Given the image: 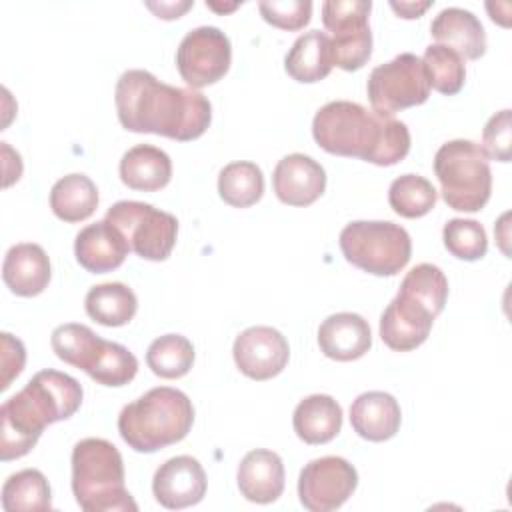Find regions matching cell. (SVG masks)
<instances>
[{
	"label": "cell",
	"instance_id": "obj_28",
	"mask_svg": "<svg viewBox=\"0 0 512 512\" xmlns=\"http://www.w3.org/2000/svg\"><path fill=\"white\" fill-rule=\"evenodd\" d=\"M86 312L102 326L128 324L138 308L136 294L122 282H104L88 290L84 298Z\"/></svg>",
	"mask_w": 512,
	"mask_h": 512
},
{
	"label": "cell",
	"instance_id": "obj_14",
	"mask_svg": "<svg viewBox=\"0 0 512 512\" xmlns=\"http://www.w3.org/2000/svg\"><path fill=\"white\" fill-rule=\"evenodd\" d=\"M232 356L244 376L252 380H268L286 368L290 346L276 328L250 326L236 336Z\"/></svg>",
	"mask_w": 512,
	"mask_h": 512
},
{
	"label": "cell",
	"instance_id": "obj_18",
	"mask_svg": "<svg viewBox=\"0 0 512 512\" xmlns=\"http://www.w3.org/2000/svg\"><path fill=\"white\" fill-rule=\"evenodd\" d=\"M128 252L130 246L126 238L108 220L84 226L74 240V254L78 264L92 274L116 270Z\"/></svg>",
	"mask_w": 512,
	"mask_h": 512
},
{
	"label": "cell",
	"instance_id": "obj_3",
	"mask_svg": "<svg viewBox=\"0 0 512 512\" xmlns=\"http://www.w3.org/2000/svg\"><path fill=\"white\" fill-rule=\"evenodd\" d=\"M82 386L58 370H40L0 408V458L26 456L48 424L70 418L82 404Z\"/></svg>",
	"mask_w": 512,
	"mask_h": 512
},
{
	"label": "cell",
	"instance_id": "obj_2",
	"mask_svg": "<svg viewBox=\"0 0 512 512\" xmlns=\"http://www.w3.org/2000/svg\"><path fill=\"white\" fill-rule=\"evenodd\" d=\"M312 136L330 154L376 166H392L410 152V132L404 122L350 100L324 104L314 114Z\"/></svg>",
	"mask_w": 512,
	"mask_h": 512
},
{
	"label": "cell",
	"instance_id": "obj_32",
	"mask_svg": "<svg viewBox=\"0 0 512 512\" xmlns=\"http://www.w3.org/2000/svg\"><path fill=\"white\" fill-rule=\"evenodd\" d=\"M438 192L430 180L418 174H402L388 188L390 208L402 218H420L436 204Z\"/></svg>",
	"mask_w": 512,
	"mask_h": 512
},
{
	"label": "cell",
	"instance_id": "obj_29",
	"mask_svg": "<svg viewBox=\"0 0 512 512\" xmlns=\"http://www.w3.org/2000/svg\"><path fill=\"white\" fill-rule=\"evenodd\" d=\"M2 508L6 512L52 510V492L46 476L36 468L10 474L2 486Z\"/></svg>",
	"mask_w": 512,
	"mask_h": 512
},
{
	"label": "cell",
	"instance_id": "obj_6",
	"mask_svg": "<svg viewBox=\"0 0 512 512\" xmlns=\"http://www.w3.org/2000/svg\"><path fill=\"white\" fill-rule=\"evenodd\" d=\"M50 344L62 362L84 370L102 386H124L138 372V360L126 346L100 338L86 324H60Z\"/></svg>",
	"mask_w": 512,
	"mask_h": 512
},
{
	"label": "cell",
	"instance_id": "obj_23",
	"mask_svg": "<svg viewBox=\"0 0 512 512\" xmlns=\"http://www.w3.org/2000/svg\"><path fill=\"white\" fill-rule=\"evenodd\" d=\"M430 34L438 40L436 44H444L468 60H478L486 52L482 22L474 12L458 6L440 10L430 24Z\"/></svg>",
	"mask_w": 512,
	"mask_h": 512
},
{
	"label": "cell",
	"instance_id": "obj_31",
	"mask_svg": "<svg viewBox=\"0 0 512 512\" xmlns=\"http://www.w3.org/2000/svg\"><path fill=\"white\" fill-rule=\"evenodd\" d=\"M146 364L160 378H182L194 364V346L182 334H164L148 346Z\"/></svg>",
	"mask_w": 512,
	"mask_h": 512
},
{
	"label": "cell",
	"instance_id": "obj_40",
	"mask_svg": "<svg viewBox=\"0 0 512 512\" xmlns=\"http://www.w3.org/2000/svg\"><path fill=\"white\" fill-rule=\"evenodd\" d=\"M390 6L402 18H418L424 10H428L432 6V2H390Z\"/></svg>",
	"mask_w": 512,
	"mask_h": 512
},
{
	"label": "cell",
	"instance_id": "obj_5",
	"mask_svg": "<svg viewBox=\"0 0 512 512\" xmlns=\"http://www.w3.org/2000/svg\"><path fill=\"white\" fill-rule=\"evenodd\" d=\"M72 492L86 512H136L124 486V460L104 438H84L72 448Z\"/></svg>",
	"mask_w": 512,
	"mask_h": 512
},
{
	"label": "cell",
	"instance_id": "obj_38",
	"mask_svg": "<svg viewBox=\"0 0 512 512\" xmlns=\"http://www.w3.org/2000/svg\"><path fill=\"white\" fill-rule=\"evenodd\" d=\"M26 362V350L24 344L14 338L12 334H2V384L0 390H6L10 382L22 372Z\"/></svg>",
	"mask_w": 512,
	"mask_h": 512
},
{
	"label": "cell",
	"instance_id": "obj_17",
	"mask_svg": "<svg viewBox=\"0 0 512 512\" xmlns=\"http://www.w3.org/2000/svg\"><path fill=\"white\" fill-rule=\"evenodd\" d=\"M274 194L288 206H310L326 188V172L312 156L294 152L278 160L272 174Z\"/></svg>",
	"mask_w": 512,
	"mask_h": 512
},
{
	"label": "cell",
	"instance_id": "obj_8",
	"mask_svg": "<svg viewBox=\"0 0 512 512\" xmlns=\"http://www.w3.org/2000/svg\"><path fill=\"white\" fill-rule=\"evenodd\" d=\"M340 250L344 258L374 276H394L410 260V234L388 220H356L342 228Z\"/></svg>",
	"mask_w": 512,
	"mask_h": 512
},
{
	"label": "cell",
	"instance_id": "obj_24",
	"mask_svg": "<svg viewBox=\"0 0 512 512\" xmlns=\"http://www.w3.org/2000/svg\"><path fill=\"white\" fill-rule=\"evenodd\" d=\"M292 426L302 442L326 444L342 428V408L328 394H310L294 408Z\"/></svg>",
	"mask_w": 512,
	"mask_h": 512
},
{
	"label": "cell",
	"instance_id": "obj_13",
	"mask_svg": "<svg viewBox=\"0 0 512 512\" xmlns=\"http://www.w3.org/2000/svg\"><path fill=\"white\" fill-rule=\"evenodd\" d=\"M358 472L342 456H322L310 460L298 476V496L310 512H330L340 508L356 490Z\"/></svg>",
	"mask_w": 512,
	"mask_h": 512
},
{
	"label": "cell",
	"instance_id": "obj_33",
	"mask_svg": "<svg viewBox=\"0 0 512 512\" xmlns=\"http://www.w3.org/2000/svg\"><path fill=\"white\" fill-rule=\"evenodd\" d=\"M422 64L426 68L430 88L452 96L462 90L466 80L464 58L444 44H430L424 50Z\"/></svg>",
	"mask_w": 512,
	"mask_h": 512
},
{
	"label": "cell",
	"instance_id": "obj_36",
	"mask_svg": "<svg viewBox=\"0 0 512 512\" xmlns=\"http://www.w3.org/2000/svg\"><path fill=\"white\" fill-rule=\"evenodd\" d=\"M262 18L282 30H300L310 22V0H264L258 4Z\"/></svg>",
	"mask_w": 512,
	"mask_h": 512
},
{
	"label": "cell",
	"instance_id": "obj_22",
	"mask_svg": "<svg viewBox=\"0 0 512 512\" xmlns=\"http://www.w3.org/2000/svg\"><path fill=\"white\" fill-rule=\"evenodd\" d=\"M50 260L40 244L20 242L14 244L2 264L4 284L16 296H36L50 282Z\"/></svg>",
	"mask_w": 512,
	"mask_h": 512
},
{
	"label": "cell",
	"instance_id": "obj_15",
	"mask_svg": "<svg viewBox=\"0 0 512 512\" xmlns=\"http://www.w3.org/2000/svg\"><path fill=\"white\" fill-rule=\"evenodd\" d=\"M152 492L158 504L180 510L198 504L206 494V472L192 456H174L158 466L152 478Z\"/></svg>",
	"mask_w": 512,
	"mask_h": 512
},
{
	"label": "cell",
	"instance_id": "obj_1",
	"mask_svg": "<svg viewBox=\"0 0 512 512\" xmlns=\"http://www.w3.org/2000/svg\"><path fill=\"white\" fill-rule=\"evenodd\" d=\"M120 124L138 134L188 142L206 132L212 106L202 92L160 82L148 70H126L114 92Z\"/></svg>",
	"mask_w": 512,
	"mask_h": 512
},
{
	"label": "cell",
	"instance_id": "obj_25",
	"mask_svg": "<svg viewBox=\"0 0 512 512\" xmlns=\"http://www.w3.org/2000/svg\"><path fill=\"white\" fill-rule=\"evenodd\" d=\"M170 178V156L152 144H136L120 160V180L132 190L154 192L164 188Z\"/></svg>",
	"mask_w": 512,
	"mask_h": 512
},
{
	"label": "cell",
	"instance_id": "obj_41",
	"mask_svg": "<svg viewBox=\"0 0 512 512\" xmlns=\"http://www.w3.org/2000/svg\"><path fill=\"white\" fill-rule=\"evenodd\" d=\"M206 6L208 8H212V10H234L236 6H238V2H234V4H230V6H220V4H216V2H206Z\"/></svg>",
	"mask_w": 512,
	"mask_h": 512
},
{
	"label": "cell",
	"instance_id": "obj_11",
	"mask_svg": "<svg viewBox=\"0 0 512 512\" xmlns=\"http://www.w3.org/2000/svg\"><path fill=\"white\" fill-rule=\"evenodd\" d=\"M370 0H328L322 4V22L332 32V60L342 70H360L372 54L368 26Z\"/></svg>",
	"mask_w": 512,
	"mask_h": 512
},
{
	"label": "cell",
	"instance_id": "obj_37",
	"mask_svg": "<svg viewBox=\"0 0 512 512\" xmlns=\"http://www.w3.org/2000/svg\"><path fill=\"white\" fill-rule=\"evenodd\" d=\"M482 150L488 158L508 162L512 154V124L510 110L496 112L484 126L482 132Z\"/></svg>",
	"mask_w": 512,
	"mask_h": 512
},
{
	"label": "cell",
	"instance_id": "obj_35",
	"mask_svg": "<svg viewBox=\"0 0 512 512\" xmlns=\"http://www.w3.org/2000/svg\"><path fill=\"white\" fill-rule=\"evenodd\" d=\"M442 238H444L446 250L460 260H468V262L478 260L488 250L486 230L476 220H466V218L448 220L444 224Z\"/></svg>",
	"mask_w": 512,
	"mask_h": 512
},
{
	"label": "cell",
	"instance_id": "obj_10",
	"mask_svg": "<svg viewBox=\"0 0 512 512\" xmlns=\"http://www.w3.org/2000/svg\"><path fill=\"white\" fill-rule=\"evenodd\" d=\"M366 92L372 110L384 114L424 104L430 96V84L422 58L402 52L390 62L376 66L368 76Z\"/></svg>",
	"mask_w": 512,
	"mask_h": 512
},
{
	"label": "cell",
	"instance_id": "obj_21",
	"mask_svg": "<svg viewBox=\"0 0 512 512\" xmlns=\"http://www.w3.org/2000/svg\"><path fill=\"white\" fill-rule=\"evenodd\" d=\"M402 412L398 400L382 390L360 394L350 406V424L354 432L370 442H384L396 436Z\"/></svg>",
	"mask_w": 512,
	"mask_h": 512
},
{
	"label": "cell",
	"instance_id": "obj_39",
	"mask_svg": "<svg viewBox=\"0 0 512 512\" xmlns=\"http://www.w3.org/2000/svg\"><path fill=\"white\" fill-rule=\"evenodd\" d=\"M194 2L186 0V2H160V4H154V2H146V6L150 10H154V14L158 18H164V20H172V18H180L188 8H192Z\"/></svg>",
	"mask_w": 512,
	"mask_h": 512
},
{
	"label": "cell",
	"instance_id": "obj_27",
	"mask_svg": "<svg viewBox=\"0 0 512 512\" xmlns=\"http://www.w3.org/2000/svg\"><path fill=\"white\" fill-rule=\"evenodd\" d=\"M50 208L64 222H82L98 208V188L86 174H66L50 190Z\"/></svg>",
	"mask_w": 512,
	"mask_h": 512
},
{
	"label": "cell",
	"instance_id": "obj_4",
	"mask_svg": "<svg viewBox=\"0 0 512 512\" xmlns=\"http://www.w3.org/2000/svg\"><path fill=\"white\" fill-rule=\"evenodd\" d=\"M194 424L190 398L176 388L156 386L134 402L126 404L118 416L122 440L136 452H156L184 440Z\"/></svg>",
	"mask_w": 512,
	"mask_h": 512
},
{
	"label": "cell",
	"instance_id": "obj_26",
	"mask_svg": "<svg viewBox=\"0 0 512 512\" xmlns=\"http://www.w3.org/2000/svg\"><path fill=\"white\" fill-rule=\"evenodd\" d=\"M334 66L330 36L320 30H308L298 36L284 58L288 76L296 82H318L330 74Z\"/></svg>",
	"mask_w": 512,
	"mask_h": 512
},
{
	"label": "cell",
	"instance_id": "obj_7",
	"mask_svg": "<svg viewBox=\"0 0 512 512\" xmlns=\"http://www.w3.org/2000/svg\"><path fill=\"white\" fill-rule=\"evenodd\" d=\"M434 174L444 202L452 210L478 212L492 192V172L482 146L472 140H450L434 154Z\"/></svg>",
	"mask_w": 512,
	"mask_h": 512
},
{
	"label": "cell",
	"instance_id": "obj_9",
	"mask_svg": "<svg viewBox=\"0 0 512 512\" xmlns=\"http://www.w3.org/2000/svg\"><path fill=\"white\" fill-rule=\"evenodd\" d=\"M126 238L132 252L144 260H166L176 244L178 220L170 212L138 200L112 204L106 218Z\"/></svg>",
	"mask_w": 512,
	"mask_h": 512
},
{
	"label": "cell",
	"instance_id": "obj_16",
	"mask_svg": "<svg viewBox=\"0 0 512 512\" xmlns=\"http://www.w3.org/2000/svg\"><path fill=\"white\" fill-rule=\"evenodd\" d=\"M434 318L422 302L398 292L380 316V338L396 352L414 350L428 338Z\"/></svg>",
	"mask_w": 512,
	"mask_h": 512
},
{
	"label": "cell",
	"instance_id": "obj_20",
	"mask_svg": "<svg viewBox=\"0 0 512 512\" xmlns=\"http://www.w3.org/2000/svg\"><path fill=\"white\" fill-rule=\"evenodd\" d=\"M240 494L256 504H270L278 500L284 490L282 458L266 448L250 450L236 472Z\"/></svg>",
	"mask_w": 512,
	"mask_h": 512
},
{
	"label": "cell",
	"instance_id": "obj_30",
	"mask_svg": "<svg viewBox=\"0 0 512 512\" xmlns=\"http://www.w3.org/2000/svg\"><path fill=\"white\" fill-rule=\"evenodd\" d=\"M218 194L234 208H248L264 194V174L258 164L238 160L226 164L218 174Z\"/></svg>",
	"mask_w": 512,
	"mask_h": 512
},
{
	"label": "cell",
	"instance_id": "obj_19",
	"mask_svg": "<svg viewBox=\"0 0 512 512\" xmlns=\"http://www.w3.org/2000/svg\"><path fill=\"white\" fill-rule=\"evenodd\" d=\"M318 346L332 360H356L372 346L370 324L354 312L330 314L318 328Z\"/></svg>",
	"mask_w": 512,
	"mask_h": 512
},
{
	"label": "cell",
	"instance_id": "obj_34",
	"mask_svg": "<svg viewBox=\"0 0 512 512\" xmlns=\"http://www.w3.org/2000/svg\"><path fill=\"white\" fill-rule=\"evenodd\" d=\"M398 292H404L416 298L434 316H438L444 310V304L448 298V280L438 266L422 262V264H416L410 272H406Z\"/></svg>",
	"mask_w": 512,
	"mask_h": 512
},
{
	"label": "cell",
	"instance_id": "obj_12",
	"mask_svg": "<svg viewBox=\"0 0 512 512\" xmlns=\"http://www.w3.org/2000/svg\"><path fill=\"white\" fill-rule=\"evenodd\" d=\"M230 60V38L216 26H198L186 32L176 50V68L192 88L218 82L228 72Z\"/></svg>",
	"mask_w": 512,
	"mask_h": 512
}]
</instances>
